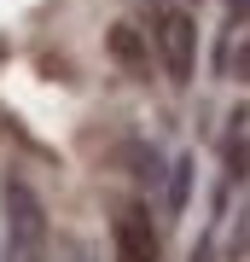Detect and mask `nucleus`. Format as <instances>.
I'll return each mask as SVG.
<instances>
[{
  "mask_svg": "<svg viewBox=\"0 0 250 262\" xmlns=\"http://www.w3.org/2000/svg\"><path fill=\"white\" fill-rule=\"evenodd\" d=\"M0 204H6V262H47V210H41V192L29 187L24 175H6Z\"/></svg>",
  "mask_w": 250,
  "mask_h": 262,
  "instance_id": "1",
  "label": "nucleus"
},
{
  "mask_svg": "<svg viewBox=\"0 0 250 262\" xmlns=\"http://www.w3.org/2000/svg\"><path fill=\"white\" fill-rule=\"evenodd\" d=\"M151 41H157V64H163L169 82H192V64H198V24H192V12L163 0Z\"/></svg>",
  "mask_w": 250,
  "mask_h": 262,
  "instance_id": "2",
  "label": "nucleus"
},
{
  "mask_svg": "<svg viewBox=\"0 0 250 262\" xmlns=\"http://www.w3.org/2000/svg\"><path fill=\"white\" fill-rule=\"evenodd\" d=\"M111 245H117V262H163V239H157V222H151L146 204H122L117 210Z\"/></svg>",
  "mask_w": 250,
  "mask_h": 262,
  "instance_id": "3",
  "label": "nucleus"
},
{
  "mask_svg": "<svg viewBox=\"0 0 250 262\" xmlns=\"http://www.w3.org/2000/svg\"><path fill=\"white\" fill-rule=\"evenodd\" d=\"M221 76H239V82H250V24L233 35V47L221 41Z\"/></svg>",
  "mask_w": 250,
  "mask_h": 262,
  "instance_id": "4",
  "label": "nucleus"
},
{
  "mask_svg": "<svg viewBox=\"0 0 250 262\" xmlns=\"http://www.w3.org/2000/svg\"><path fill=\"white\" fill-rule=\"evenodd\" d=\"M111 58H122L134 76H140V64H146V53H140V41H134V24H117L111 29Z\"/></svg>",
  "mask_w": 250,
  "mask_h": 262,
  "instance_id": "5",
  "label": "nucleus"
},
{
  "mask_svg": "<svg viewBox=\"0 0 250 262\" xmlns=\"http://www.w3.org/2000/svg\"><path fill=\"white\" fill-rule=\"evenodd\" d=\"M227 262H250V239H239V245H233V251H227Z\"/></svg>",
  "mask_w": 250,
  "mask_h": 262,
  "instance_id": "6",
  "label": "nucleus"
},
{
  "mask_svg": "<svg viewBox=\"0 0 250 262\" xmlns=\"http://www.w3.org/2000/svg\"><path fill=\"white\" fill-rule=\"evenodd\" d=\"M239 239H250V204H244V215H239Z\"/></svg>",
  "mask_w": 250,
  "mask_h": 262,
  "instance_id": "7",
  "label": "nucleus"
},
{
  "mask_svg": "<svg viewBox=\"0 0 250 262\" xmlns=\"http://www.w3.org/2000/svg\"><path fill=\"white\" fill-rule=\"evenodd\" d=\"M70 262H87V256H82V251H76V256H70Z\"/></svg>",
  "mask_w": 250,
  "mask_h": 262,
  "instance_id": "8",
  "label": "nucleus"
},
{
  "mask_svg": "<svg viewBox=\"0 0 250 262\" xmlns=\"http://www.w3.org/2000/svg\"><path fill=\"white\" fill-rule=\"evenodd\" d=\"M146 6H163V0H146Z\"/></svg>",
  "mask_w": 250,
  "mask_h": 262,
  "instance_id": "9",
  "label": "nucleus"
},
{
  "mask_svg": "<svg viewBox=\"0 0 250 262\" xmlns=\"http://www.w3.org/2000/svg\"><path fill=\"white\" fill-rule=\"evenodd\" d=\"M233 6H244V0H233Z\"/></svg>",
  "mask_w": 250,
  "mask_h": 262,
  "instance_id": "10",
  "label": "nucleus"
}]
</instances>
